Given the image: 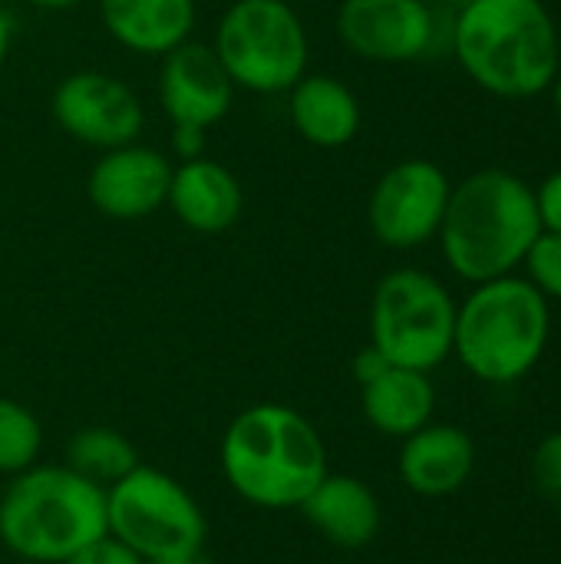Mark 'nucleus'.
<instances>
[{
    "label": "nucleus",
    "mask_w": 561,
    "mask_h": 564,
    "mask_svg": "<svg viewBox=\"0 0 561 564\" xmlns=\"http://www.w3.org/2000/svg\"><path fill=\"white\" fill-rule=\"evenodd\" d=\"M463 73L499 99H536L561 69V36L542 0H470L450 26Z\"/></svg>",
    "instance_id": "nucleus-1"
},
{
    "label": "nucleus",
    "mask_w": 561,
    "mask_h": 564,
    "mask_svg": "<svg viewBox=\"0 0 561 564\" xmlns=\"http://www.w3.org/2000/svg\"><path fill=\"white\" fill-rule=\"evenodd\" d=\"M539 235L536 185L509 169H479L453 185L436 241L456 278L483 284L519 274Z\"/></svg>",
    "instance_id": "nucleus-2"
},
{
    "label": "nucleus",
    "mask_w": 561,
    "mask_h": 564,
    "mask_svg": "<svg viewBox=\"0 0 561 564\" xmlns=\"http://www.w3.org/2000/svg\"><path fill=\"white\" fill-rule=\"evenodd\" d=\"M228 486L258 509H298L327 476V446L298 410L258 403L241 410L222 436Z\"/></svg>",
    "instance_id": "nucleus-3"
},
{
    "label": "nucleus",
    "mask_w": 561,
    "mask_h": 564,
    "mask_svg": "<svg viewBox=\"0 0 561 564\" xmlns=\"http://www.w3.org/2000/svg\"><path fill=\"white\" fill-rule=\"evenodd\" d=\"M106 489L63 466H30L0 496V545L33 564H63L106 539Z\"/></svg>",
    "instance_id": "nucleus-4"
},
{
    "label": "nucleus",
    "mask_w": 561,
    "mask_h": 564,
    "mask_svg": "<svg viewBox=\"0 0 561 564\" xmlns=\"http://www.w3.org/2000/svg\"><path fill=\"white\" fill-rule=\"evenodd\" d=\"M552 337V301L522 274L473 284L456 304L453 357L483 383L509 387L529 377Z\"/></svg>",
    "instance_id": "nucleus-5"
},
{
    "label": "nucleus",
    "mask_w": 561,
    "mask_h": 564,
    "mask_svg": "<svg viewBox=\"0 0 561 564\" xmlns=\"http://www.w3.org/2000/svg\"><path fill=\"white\" fill-rule=\"evenodd\" d=\"M456 301L450 288L420 268L380 278L370 301V344L407 370L430 373L453 357Z\"/></svg>",
    "instance_id": "nucleus-6"
},
{
    "label": "nucleus",
    "mask_w": 561,
    "mask_h": 564,
    "mask_svg": "<svg viewBox=\"0 0 561 564\" xmlns=\"http://www.w3.org/2000/svg\"><path fill=\"white\" fill-rule=\"evenodd\" d=\"M212 50L235 86L261 96L288 93L308 73V30L288 0H235Z\"/></svg>",
    "instance_id": "nucleus-7"
},
{
    "label": "nucleus",
    "mask_w": 561,
    "mask_h": 564,
    "mask_svg": "<svg viewBox=\"0 0 561 564\" xmlns=\"http://www.w3.org/2000/svg\"><path fill=\"white\" fill-rule=\"evenodd\" d=\"M106 532L142 562L205 549V516L192 492L162 469L136 466L106 489Z\"/></svg>",
    "instance_id": "nucleus-8"
},
{
    "label": "nucleus",
    "mask_w": 561,
    "mask_h": 564,
    "mask_svg": "<svg viewBox=\"0 0 561 564\" xmlns=\"http://www.w3.org/2000/svg\"><path fill=\"white\" fill-rule=\"evenodd\" d=\"M453 182L433 159H403L390 165L367 202V221L380 245L413 251L436 241Z\"/></svg>",
    "instance_id": "nucleus-9"
},
{
    "label": "nucleus",
    "mask_w": 561,
    "mask_h": 564,
    "mask_svg": "<svg viewBox=\"0 0 561 564\" xmlns=\"http://www.w3.org/2000/svg\"><path fill=\"white\" fill-rule=\"evenodd\" d=\"M50 109L69 139L103 152L136 142L145 126V109L136 89L103 69L63 76L53 89Z\"/></svg>",
    "instance_id": "nucleus-10"
},
{
    "label": "nucleus",
    "mask_w": 561,
    "mask_h": 564,
    "mask_svg": "<svg viewBox=\"0 0 561 564\" xmlns=\"http://www.w3.org/2000/svg\"><path fill=\"white\" fill-rule=\"evenodd\" d=\"M436 13L427 0H344L341 43L370 63H413L436 43Z\"/></svg>",
    "instance_id": "nucleus-11"
},
{
    "label": "nucleus",
    "mask_w": 561,
    "mask_h": 564,
    "mask_svg": "<svg viewBox=\"0 0 561 564\" xmlns=\"http://www.w3.org/2000/svg\"><path fill=\"white\" fill-rule=\"evenodd\" d=\"M172 162L152 145H116L99 155L86 178V195L96 212L116 221H139L169 202Z\"/></svg>",
    "instance_id": "nucleus-12"
},
{
    "label": "nucleus",
    "mask_w": 561,
    "mask_h": 564,
    "mask_svg": "<svg viewBox=\"0 0 561 564\" xmlns=\"http://www.w3.org/2000/svg\"><path fill=\"white\" fill-rule=\"evenodd\" d=\"M231 99L235 83L212 46L185 40L182 46L162 56L159 102L172 126L212 129L228 116Z\"/></svg>",
    "instance_id": "nucleus-13"
},
{
    "label": "nucleus",
    "mask_w": 561,
    "mask_h": 564,
    "mask_svg": "<svg viewBox=\"0 0 561 564\" xmlns=\"http://www.w3.org/2000/svg\"><path fill=\"white\" fill-rule=\"evenodd\" d=\"M397 466L403 486L413 496L446 499L470 482L476 469V446L473 436L460 426L427 423L403 440Z\"/></svg>",
    "instance_id": "nucleus-14"
},
{
    "label": "nucleus",
    "mask_w": 561,
    "mask_h": 564,
    "mask_svg": "<svg viewBox=\"0 0 561 564\" xmlns=\"http://www.w3.org/2000/svg\"><path fill=\"white\" fill-rule=\"evenodd\" d=\"M165 205L175 212V218L185 228L198 235H218V231H228L241 218L245 192L231 169H225L215 159L198 155L172 169Z\"/></svg>",
    "instance_id": "nucleus-15"
},
{
    "label": "nucleus",
    "mask_w": 561,
    "mask_h": 564,
    "mask_svg": "<svg viewBox=\"0 0 561 564\" xmlns=\"http://www.w3.org/2000/svg\"><path fill=\"white\" fill-rule=\"evenodd\" d=\"M308 525L324 535L334 549L360 552L380 535V502L364 479L354 476H324L311 496L298 506Z\"/></svg>",
    "instance_id": "nucleus-16"
},
{
    "label": "nucleus",
    "mask_w": 561,
    "mask_h": 564,
    "mask_svg": "<svg viewBox=\"0 0 561 564\" xmlns=\"http://www.w3.org/2000/svg\"><path fill=\"white\" fill-rule=\"evenodd\" d=\"M106 33L139 53L165 56L195 30V0H99Z\"/></svg>",
    "instance_id": "nucleus-17"
},
{
    "label": "nucleus",
    "mask_w": 561,
    "mask_h": 564,
    "mask_svg": "<svg viewBox=\"0 0 561 564\" xmlns=\"http://www.w3.org/2000/svg\"><path fill=\"white\" fill-rule=\"evenodd\" d=\"M291 122L317 149H341L360 132V102L347 83L327 73H304L291 89Z\"/></svg>",
    "instance_id": "nucleus-18"
},
{
    "label": "nucleus",
    "mask_w": 561,
    "mask_h": 564,
    "mask_svg": "<svg viewBox=\"0 0 561 564\" xmlns=\"http://www.w3.org/2000/svg\"><path fill=\"white\" fill-rule=\"evenodd\" d=\"M360 406L377 433L407 440L430 423L436 410V390L430 383V373L387 367L377 380L360 387Z\"/></svg>",
    "instance_id": "nucleus-19"
},
{
    "label": "nucleus",
    "mask_w": 561,
    "mask_h": 564,
    "mask_svg": "<svg viewBox=\"0 0 561 564\" xmlns=\"http://www.w3.org/2000/svg\"><path fill=\"white\" fill-rule=\"evenodd\" d=\"M66 466L73 473H79L83 479L96 482L99 489H109L139 466V453L119 430L86 426V430L69 436Z\"/></svg>",
    "instance_id": "nucleus-20"
},
{
    "label": "nucleus",
    "mask_w": 561,
    "mask_h": 564,
    "mask_svg": "<svg viewBox=\"0 0 561 564\" xmlns=\"http://www.w3.org/2000/svg\"><path fill=\"white\" fill-rule=\"evenodd\" d=\"M43 449L40 420L17 400L0 397V476H17L36 466Z\"/></svg>",
    "instance_id": "nucleus-21"
},
{
    "label": "nucleus",
    "mask_w": 561,
    "mask_h": 564,
    "mask_svg": "<svg viewBox=\"0 0 561 564\" xmlns=\"http://www.w3.org/2000/svg\"><path fill=\"white\" fill-rule=\"evenodd\" d=\"M522 278L546 297V301H561V235L542 231L526 261H522Z\"/></svg>",
    "instance_id": "nucleus-22"
},
{
    "label": "nucleus",
    "mask_w": 561,
    "mask_h": 564,
    "mask_svg": "<svg viewBox=\"0 0 561 564\" xmlns=\"http://www.w3.org/2000/svg\"><path fill=\"white\" fill-rule=\"evenodd\" d=\"M532 479H536V489L561 509V430L549 433L536 446V453H532Z\"/></svg>",
    "instance_id": "nucleus-23"
},
{
    "label": "nucleus",
    "mask_w": 561,
    "mask_h": 564,
    "mask_svg": "<svg viewBox=\"0 0 561 564\" xmlns=\"http://www.w3.org/2000/svg\"><path fill=\"white\" fill-rule=\"evenodd\" d=\"M536 205H539L542 231L561 235V169H555L552 175H546L536 185Z\"/></svg>",
    "instance_id": "nucleus-24"
},
{
    "label": "nucleus",
    "mask_w": 561,
    "mask_h": 564,
    "mask_svg": "<svg viewBox=\"0 0 561 564\" xmlns=\"http://www.w3.org/2000/svg\"><path fill=\"white\" fill-rule=\"evenodd\" d=\"M63 564H142L139 555H132L129 549H122L119 542H112L109 535L93 542L89 549H83L79 555H73L69 562Z\"/></svg>",
    "instance_id": "nucleus-25"
},
{
    "label": "nucleus",
    "mask_w": 561,
    "mask_h": 564,
    "mask_svg": "<svg viewBox=\"0 0 561 564\" xmlns=\"http://www.w3.org/2000/svg\"><path fill=\"white\" fill-rule=\"evenodd\" d=\"M387 367H393L374 344H367L357 357H354V377H357V383L364 387V383H370V380H377Z\"/></svg>",
    "instance_id": "nucleus-26"
},
{
    "label": "nucleus",
    "mask_w": 561,
    "mask_h": 564,
    "mask_svg": "<svg viewBox=\"0 0 561 564\" xmlns=\"http://www.w3.org/2000/svg\"><path fill=\"white\" fill-rule=\"evenodd\" d=\"M172 149L179 152V159H198L205 152V129L195 126H172Z\"/></svg>",
    "instance_id": "nucleus-27"
},
{
    "label": "nucleus",
    "mask_w": 561,
    "mask_h": 564,
    "mask_svg": "<svg viewBox=\"0 0 561 564\" xmlns=\"http://www.w3.org/2000/svg\"><path fill=\"white\" fill-rule=\"evenodd\" d=\"M142 564H215L205 549H192V552H179V555H165V558H152Z\"/></svg>",
    "instance_id": "nucleus-28"
},
{
    "label": "nucleus",
    "mask_w": 561,
    "mask_h": 564,
    "mask_svg": "<svg viewBox=\"0 0 561 564\" xmlns=\"http://www.w3.org/2000/svg\"><path fill=\"white\" fill-rule=\"evenodd\" d=\"M10 17H7V10L0 7V69H3V63H7V53H10Z\"/></svg>",
    "instance_id": "nucleus-29"
},
{
    "label": "nucleus",
    "mask_w": 561,
    "mask_h": 564,
    "mask_svg": "<svg viewBox=\"0 0 561 564\" xmlns=\"http://www.w3.org/2000/svg\"><path fill=\"white\" fill-rule=\"evenodd\" d=\"M30 7H40V10H69L76 7L79 0H26Z\"/></svg>",
    "instance_id": "nucleus-30"
},
{
    "label": "nucleus",
    "mask_w": 561,
    "mask_h": 564,
    "mask_svg": "<svg viewBox=\"0 0 561 564\" xmlns=\"http://www.w3.org/2000/svg\"><path fill=\"white\" fill-rule=\"evenodd\" d=\"M549 99H552V109H555V116L561 119V69H559V76L552 79V86H549Z\"/></svg>",
    "instance_id": "nucleus-31"
},
{
    "label": "nucleus",
    "mask_w": 561,
    "mask_h": 564,
    "mask_svg": "<svg viewBox=\"0 0 561 564\" xmlns=\"http://www.w3.org/2000/svg\"><path fill=\"white\" fill-rule=\"evenodd\" d=\"M443 3H450V7H453V10H460V7H466V3H470V0H443Z\"/></svg>",
    "instance_id": "nucleus-32"
},
{
    "label": "nucleus",
    "mask_w": 561,
    "mask_h": 564,
    "mask_svg": "<svg viewBox=\"0 0 561 564\" xmlns=\"http://www.w3.org/2000/svg\"><path fill=\"white\" fill-rule=\"evenodd\" d=\"M542 3H552V0H542Z\"/></svg>",
    "instance_id": "nucleus-33"
}]
</instances>
